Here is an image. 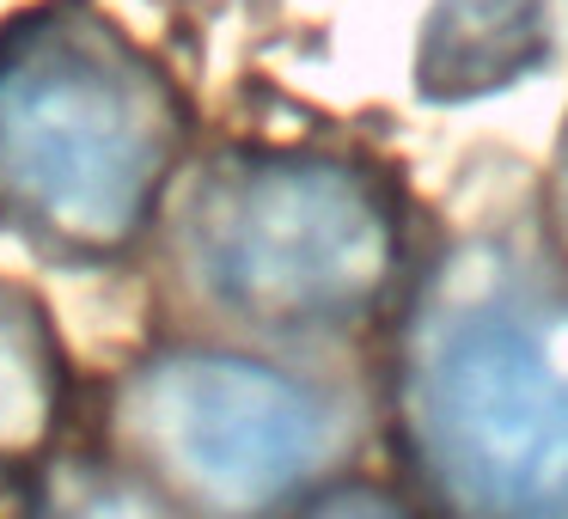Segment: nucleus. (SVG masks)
Here are the masks:
<instances>
[{
	"instance_id": "f257e3e1",
	"label": "nucleus",
	"mask_w": 568,
	"mask_h": 519,
	"mask_svg": "<svg viewBox=\"0 0 568 519\" xmlns=\"http://www.w3.org/2000/svg\"><path fill=\"white\" fill-rule=\"evenodd\" d=\"M379 416L422 519H568V251L538 202L416 251Z\"/></svg>"
},
{
	"instance_id": "f03ea898",
	"label": "nucleus",
	"mask_w": 568,
	"mask_h": 519,
	"mask_svg": "<svg viewBox=\"0 0 568 519\" xmlns=\"http://www.w3.org/2000/svg\"><path fill=\"white\" fill-rule=\"evenodd\" d=\"M404 190L324 147H196L141 257L172 336L348 355L385 336L416 269Z\"/></svg>"
},
{
	"instance_id": "7ed1b4c3",
	"label": "nucleus",
	"mask_w": 568,
	"mask_h": 519,
	"mask_svg": "<svg viewBox=\"0 0 568 519\" xmlns=\"http://www.w3.org/2000/svg\"><path fill=\"white\" fill-rule=\"evenodd\" d=\"M196 153L172 68L99 0H38L0 19V233L55 269L148 251Z\"/></svg>"
},
{
	"instance_id": "20e7f679",
	"label": "nucleus",
	"mask_w": 568,
	"mask_h": 519,
	"mask_svg": "<svg viewBox=\"0 0 568 519\" xmlns=\"http://www.w3.org/2000/svg\"><path fill=\"white\" fill-rule=\"evenodd\" d=\"M331 360L165 330L104 379L87 440L178 519H282L355 477L385 428L379 385Z\"/></svg>"
},
{
	"instance_id": "39448f33",
	"label": "nucleus",
	"mask_w": 568,
	"mask_h": 519,
	"mask_svg": "<svg viewBox=\"0 0 568 519\" xmlns=\"http://www.w3.org/2000/svg\"><path fill=\"white\" fill-rule=\"evenodd\" d=\"M74 360L50 306L26 282L0 275V489H31L74 440Z\"/></svg>"
},
{
	"instance_id": "423d86ee",
	"label": "nucleus",
	"mask_w": 568,
	"mask_h": 519,
	"mask_svg": "<svg viewBox=\"0 0 568 519\" xmlns=\"http://www.w3.org/2000/svg\"><path fill=\"white\" fill-rule=\"evenodd\" d=\"M550 0H440L422 31L416 92L428 99H483L526 80L550 55Z\"/></svg>"
},
{
	"instance_id": "0eeeda50",
	"label": "nucleus",
	"mask_w": 568,
	"mask_h": 519,
	"mask_svg": "<svg viewBox=\"0 0 568 519\" xmlns=\"http://www.w3.org/2000/svg\"><path fill=\"white\" fill-rule=\"evenodd\" d=\"M19 519H178L135 470H123L99 440H68L26 489Z\"/></svg>"
},
{
	"instance_id": "6e6552de",
	"label": "nucleus",
	"mask_w": 568,
	"mask_h": 519,
	"mask_svg": "<svg viewBox=\"0 0 568 519\" xmlns=\"http://www.w3.org/2000/svg\"><path fill=\"white\" fill-rule=\"evenodd\" d=\"M282 519H422V507L409 501L404 482H385V477L355 470V477L318 489L312 501H300L294 513H282Z\"/></svg>"
},
{
	"instance_id": "1a4fd4ad",
	"label": "nucleus",
	"mask_w": 568,
	"mask_h": 519,
	"mask_svg": "<svg viewBox=\"0 0 568 519\" xmlns=\"http://www.w3.org/2000/svg\"><path fill=\"white\" fill-rule=\"evenodd\" d=\"M538 208L550 221L556 245L568 251V116H562V135H556V153H550V172H544V190H538Z\"/></svg>"
}]
</instances>
